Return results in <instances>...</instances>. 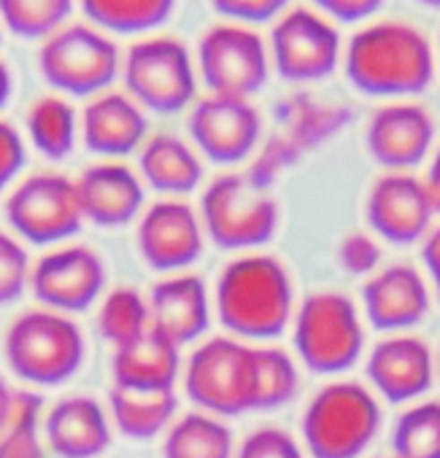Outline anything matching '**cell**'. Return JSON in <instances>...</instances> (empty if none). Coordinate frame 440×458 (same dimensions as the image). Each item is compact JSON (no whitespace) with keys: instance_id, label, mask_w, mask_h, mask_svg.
I'll return each instance as SVG.
<instances>
[{"instance_id":"cell-31","label":"cell","mask_w":440,"mask_h":458,"mask_svg":"<svg viewBox=\"0 0 440 458\" xmlns=\"http://www.w3.org/2000/svg\"><path fill=\"white\" fill-rule=\"evenodd\" d=\"M300 375L295 359L281 348H255V410H276L292 402Z\"/></svg>"},{"instance_id":"cell-29","label":"cell","mask_w":440,"mask_h":458,"mask_svg":"<svg viewBox=\"0 0 440 458\" xmlns=\"http://www.w3.org/2000/svg\"><path fill=\"white\" fill-rule=\"evenodd\" d=\"M30 143L47 159H65L76 146L79 119L73 106L63 95H44L28 108Z\"/></svg>"},{"instance_id":"cell-32","label":"cell","mask_w":440,"mask_h":458,"mask_svg":"<svg viewBox=\"0 0 440 458\" xmlns=\"http://www.w3.org/2000/svg\"><path fill=\"white\" fill-rule=\"evenodd\" d=\"M98 329L116 348L138 340L151 329L149 302L130 286L114 289L98 310Z\"/></svg>"},{"instance_id":"cell-47","label":"cell","mask_w":440,"mask_h":458,"mask_svg":"<svg viewBox=\"0 0 440 458\" xmlns=\"http://www.w3.org/2000/svg\"><path fill=\"white\" fill-rule=\"evenodd\" d=\"M0 44H4V30H0Z\"/></svg>"},{"instance_id":"cell-5","label":"cell","mask_w":440,"mask_h":458,"mask_svg":"<svg viewBox=\"0 0 440 458\" xmlns=\"http://www.w3.org/2000/svg\"><path fill=\"white\" fill-rule=\"evenodd\" d=\"M200 213L205 235L228 251L260 249L279 229L276 199L255 178L238 173H225L205 186Z\"/></svg>"},{"instance_id":"cell-8","label":"cell","mask_w":440,"mask_h":458,"mask_svg":"<svg viewBox=\"0 0 440 458\" xmlns=\"http://www.w3.org/2000/svg\"><path fill=\"white\" fill-rule=\"evenodd\" d=\"M300 361L319 372H346L362 356L365 329L354 302L338 292H316L303 300L292 324Z\"/></svg>"},{"instance_id":"cell-24","label":"cell","mask_w":440,"mask_h":458,"mask_svg":"<svg viewBox=\"0 0 440 458\" xmlns=\"http://www.w3.org/2000/svg\"><path fill=\"white\" fill-rule=\"evenodd\" d=\"M181 369L178 345L149 329L138 340L116 348L114 353V386L127 391H173Z\"/></svg>"},{"instance_id":"cell-17","label":"cell","mask_w":440,"mask_h":458,"mask_svg":"<svg viewBox=\"0 0 440 458\" xmlns=\"http://www.w3.org/2000/svg\"><path fill=\"white\" fill-rule=\"evenodd\" d=\"M205 229L197 213L181 199L154 202L138 224V251L160 273H178L200 259Z\"/></svg>"},{"instance_id":"cell-41","label":"cell","mask_w":440,"mask_h":458,"mask_svg":"<svg viewBox=\"0 0 440 458\" xmlns=\"http://www.w3.org/2000/svg\"><path fill=\"white\" fill-rule=\"evenodd\" d=\"M421 259H424V267H427L429 278L435 281V286H440V226L429 229L424 235Z\"/></svg>"},{"instance_id":"cell-49","label":"cell","mask_w":440,"mask_h":458,"mask_svg":"<svg viewBox=\"0 0 440 458\" xmlns=\"http://www.w3.org/2000/svg\"><path fill=\"white\" fill-rule=\"evenodd\" d=\"M437 49H440V41H437Z\"/></svg>"},{"instance_id":"cell-3","label":"cell","mask_w":440,"mask_h":458,"mask_svg":"<svg viewBox=\"0 0 440 458\" xmlns=\"http://www.w3.org/2000/svg\"><path fill=\"white\" fill-rule=\"evenodd\" d=\"M381 428V407L359 383H330L306 407L303 439L314 458H357Z\"/></svg>"},{"instance_id":"cell-6","label":"cell","mask_w":440,"mask_h":458,"mask_svg":"<svg viewBox=\"0 0 440 458\" xmlns=\"http://www.w3.org/2000/svg\"><path fill=\"white\" fill-rule=\"evenodd\" d=\"M39 73L63 95L95 98L108 92L122 73V55L108 33L90 22H73L41 41Z\"/></svg>"},{"instance_id":"cell-46","label":"cell","mask_w":440,"mask_h":458,"mask_svg":"<svg viewBox=\"0 0 440 458\" xmlns=\"http://www.w3.org/2000/svg\"><path fill=\"white\" fill-rule=\"evenodd\" d=\"M435 369H437V375H440V351H437V359H435Z\"/></svg>"},{"instance_id":"cell-20","label":"cell","mask_w":440,"mask_h":458,"mask_svg":"<svg viewBox=\"0 0 440 458\" xmlns=\"http://www.w3.org/2000/svg\"><path fill=\"white\" fill-rule=\"evenodd\" d=\"M82 138L92 154L125 157L146 143L149 119L127 92H100L84 108Z\"/></svg>"},{"instance_id":"cell-43","label":"cell","mask_w":440,"mask_h":458,"mask_svg":"<svg viewBox=\"0 0 440 458\" xmlns=\"http://www.w3.org/2000/svg\"><path fill=\"white\" fill-rule=\"evenodd\" d=\"M12 407H14V391L9 388V383L0 377V431H4L9 415H12Z\"/></svg>"},{"instance_id":"cell-33","label":"cell","mask_w":440,"mask_h":458,"mask_svg":"<svg viewBox=\"0 0 440 458\" xmlns=\"http://www.w3.org/2000/svg\"><path fill=\"white\" fill-rule=\"evenodd\" d=\"M394 458H440V402L408 407L392 431Z\"/></svg>"},{"instance_id":"cell-28","label":"cell","mask_w":440,"mask_h":458,"mask_svg":"<svg viewBox=\"0 0 440 458\" xmlns=\"http://www.w3.org/2000/svg\"><path fill=\"white\" fill-rule=\"evenodd\" d=\"M162 458H233V431L208 412H189L170 423Z\"/></svg>"},{"instance_id":"cell-37","label":"cell","mask_w":440,"mask_h":458,"mask_svg":"<svg viewBox=\"0 0 440 458\" xmlns=\"http://www.w3.org/2000/svg\"><path fill=\"white\" fill-rule=\"evenodd\" d=\"M236 458H303V447L284 428L265 426L241 442Z\"/></svg>"},{"instance_id":"cell-34","label":"cell","mask_w":440,"mask_h":458,"mask_svg":"<svg viewBox=\"0 0 440 458\" xmlns=\"http://www.w3.org/2000/svg\"><path fill=\"white\" fill-rule=\"evenodd\" d=\"M39 418L41 396L30 391L14 394L12 415L0 431V458H47L39 437Z\"/></svg>"},{"instance_id":"cell-23","label":"cell","mask_w":440,"mask_h":458,"mask_svg":"<svg viewBox=\"0 0 440 458\" xmlns=\"http://www.w3.org/2000/svg\"><path fill=\"white\" fill-rule=\"evenodd\" d=\"M47 439L60 458H98L111 445V426L92 396H65L47 415Z\"/></svg>"},{"instance_id":"cell-19","label":"cell","mask_w":440,"mask_h":458,"mask_svg":"<svg viewBox=\"0 0 440 458\" xmlns=\"http://www.w3.org/2000/svg\"><path fill=\"white\" fill-rule=\"evenodd\" d=\"M362 308L375 329L402 332L427 316L429 292L416 267L389 265L367 278L362 289Z\"/></svg>"},{"instance_id":"cell-36","label":"cell","mask_w":440,"mask_h":458,"mask_svg":"<svg viewBox=\"0 0 440 458\" xmlns=\"http://www.w3.org/2000/svg\"><path fill=\"white\" fill-rule=\"evenodd\" d=\"M216 14H222L228 22L236 25H263V22H276L287 9L289 0H208Z\"/></svg>"},{"instance_id":"cell-45","label":"cell","mask_w":440,"mask_h":458,"mask_svg":"<svg viewBox=\"0 0 440 458\" xmlns=\"http://www.w3.org/2000/svg\"><path fill=\"white\" fill-rule=\"evenodd\" d=\"M416 4H421L427 9H440V0H416Z\"/></svg>"},{"instance_id":"cell-7","label":"cell","mask_w":440,"mask_h":458,"mask_svg":"<svg viewBox=\"0 0 440 458\" xmlns=\"http://www.w3.org/2000/svg\"><path fill=\"white\" fill-rule=\"evenodd\" d=\"M127 95L154 114L184 111L197 92V68L176 36H143L122 57Z\"/></svg>"},{"instance_id":"cell-11","label":"cell","mask_w":440,"mask_h":458,"mask_svg":"<svg viewBox=\"0 0 440 458\" xmlns=\"http://www.w3.org/2000/svg\"><path fill=\"white\" fill-rule=\"evenodd\" d=\"M268 52L271 65L281 79L308 84L327 79L338 68L343 57V44L332 20H327L316 9L295 6L273 22Z\"/></svg>"},{"instance_id":"cell-4","label":"cell","mask_w":440,"mask_h":458,"mask_svg":"<svg viewBox=\"0 0 440 458\" xmlns=\"http://www.w3.org/2000/svg\"><path fill=\"white\" fill-rule=\"evenodd\" d=\"M82 329L57 310L41 308L22 313L6 335V361L28 383L60 386L84 364Z\"/></svg>"},{"instance_id":"cell-9","label":"cell","mask_w":440,"mask_h":458,"mask_svg":"<svg viewBox=\"0 0 440 458\" xmlns=\"http://www.w3.org/2000/svg\"><path fill=\"white\" fill-rule=\"evenodd\" d=\"M184 388L208 415H241L255 410V348L238 337L203 343L186 369Z\"/></svg>"},{"instance_id":"cell-42","label":"cell","mask_w":440,"mask_h":458,"mask_svg":"<svg viewBox=\"0 0 440 458\" xmlns=\"http://www.w3.org/2000/svg\"><path fill=\"white\" fill-rule=\"evenodd\" d=\"M424 186H427V191H429V199H432V205H435V213H440V143H437V148L432 151V159H429V167H427Z\"/></svg>"},{"instance_id":"cell-27","label":"cell","mask_w":440,"mask_h":458,"mask_svg":"<svg viewBox=\"0 0 440 458\" xmlns=\"http://www.w3.org/2000/svg\"><path fill=\"white\" fill-rule=\"evenodd\" d=\"M79 6L103 33L143 36L170 20L176 0H79Z\"/></svg>"},{"instance_id":"cell-35","label":"cell","mask_w":440,"mask_h":458,"mask_svg":"<svg viewBox=\"0 0 440 458\" xmlns=\"http://www.w3.org/2000/svg\"><path fill=\"white\" fill-rule=\"evenodd\" d=\"M30 259L22 243L6 233H0V308L12 305L22 297L30 284Z\"/></svg>"},{"instance_id":"cell-18","label":"cell","mask_w":440,"mask_h":458,"mask_svg":"<svg viewBox=\"0 0 440 458\" xmlns=\"http://www.w3.org/2000/svg\"><path fill=\"white\" fill-rule=\"evenodd\" d=\"M435 356L418 337L394 335L378 343L367 356V377L378 396L405 404L429 391L435 380Z\"/></svg>"},{"instance_id":"cell-15","label":"cell","mask_w":440,"mask_h":458,"mask_svg":"<svg viewBox=\"0 0 440 458\" xmlns=\"http://www.w3.org/2000/svg\"><path fill=\"white\" fill-rule=\"evenodd\" d=\"M30 286L44 308L57 313H79L103 294L106 267L92 249L63 246L33 267Z\"/></svg>"},{"instance_id":"cell-39","label":"cell","mask_w":440,"mask_h":458,"mask_svg":"<svg viewBox=\"0 0 440 458\" xmlns=\"http://www.w3.org/2000/svg\"><path fill=\"white\" fill-rule=\"evenodd\" d=\"M25 140L14 124L0 119V191H4L25 167Z\"/></svg>"},{"instance_id":"cell-30","label":"cell","mask_w":440,"mask_h":458,"mask_svg":"<svg viewBox=\"0 0 440 458\" xmlns=\"http://www.w3.org/2000/svg\"><path fill=\"white\" fill-rule=\"evenodd\" d=\"M76 0H0V25L22 41H47L68 25Z\"/></svg>"},{"instance_id":"cell-12","label":"cell","mask_w":440,"mask_h":458,"mask_svg":"<svg viewBox=\"0 0 440 458\" xmlns=\"http://www.w3.org/2000/svg\"><path fill=\"white\" fill-rule=\"evenodd\" d=\"M6 218L20 238L36 246L73 238L84 224L76 181L60 173L25 178L6 199Z\"/></svg>"},{"instance_id":"cell-13","label":"cell","mask_w":440,"mask_h":458,"mask_svg":"<svg viewBox=\"0 0 440 458\" xmlns=\"http://www.w3.org/2000/svg\"><path fill=\"white\" fill-rule=\"evenodd\" d=\"M186 130L197 151L205 154L211 162L236 165L257 148L263 119L249 100L205 95L192 106Z\"/></svg>"},{"instance_id":"cell-26","label":"cell","mask_w":440,"mask_h":458,"mask_svg":"<svg viewBox=\"0 0 440 458\" xmlns=\"http://www.w3.org/2000/svg\"><path fill=\"white\" fill-rule=\"evenodd\" d=\"M111 418L116 428L130 439H151L170 428L176 415L173 391H127L116 388L108 396Z\"/></svg>"},{"instance_id":"cell-48","label":"cell","mask_w":440,"mask_h":458,"mask_svg":"<svg viewBox=\"0 0 440 458\" xmlns=\"http://www.w3.org/2000/svg\"><path fill=\"white\" fill-rule=\"evenodd\" d=\"M435 289H437V300H440V286H435Z\"/></svg>"},{"instance_id":"cell-10","label":"cell","mask_w":440,"mask_h":458,"mask_svg":"<svg viewBox=\"0 0 440 458\" xmlns=\"http://www.w3.org/2000/svg\"><path fill=\"white\" fill-rule=\"evenodd\" d=\"M197 73L208 95L249 100L271 76L268 44L246 25H211L197 41Z\"/></svg>"},{"instance_id":"cell-38","label":"cell","mask_w":440,"mask_h":458,"mask_svg":"<svg viewBox=\"0 0 440 458\" xmlns=\"http://www.w3.org/2000/svg\"><path fill=\"white\" fill-rule=\"evenodd\" d=\"M338 259H341L343 270L351 276H373L381 262V246L375 243L373 235L351 233L343 238V243L338 249Z\"/></svg>"},{"instance_id":"cell-44","label":"cell","mask_w":440,"mask_h":458,"mask_svg":"<svg viewBox=\"0 0 440 458\" xmlns=\"http://www.w3.org/2000/svg\"><path fill=\"white\" fill-rule=\"evenodd\" d=\"M12 92H14V76H12V68L0 60V108H4L9 100H12Z\"/></svg>"},{"instance_id":"cell-40","label":"cell","mask_w":440,"mask_h":458,"mask_svg":"<svg viewBox=\"0 0 440 458\" xmlns=\"http://www.w3.org/2000/svg\"><path fill=\"white\" fill-rule=\"evenodd\" d=\"M311 4L319 14H324L332 22L354 25L370 20L384 6V0H311Z\"/></svg>"},{"instance_id":"cell-16","label":"cell","mask_w":440,"mask_h":458,"mask_svg":"<svg viewBox=\"0 0 440 458\" xmlns=\"http://www.w3.org/2000/svg\"><path fill=\"white\" fill-rule=\"evenodd\" d=\"M365 143L381 167L389 173H408L429 157L435 143V119L418 103H386L373 111Z\"/></svg>"},{"instance_id":"cell-22","label":"cell","mask_w":440,"mask_h":458,"mask_svg":"<svg viewBox=\"0 0 440 458\" xmlns=\"http://www.w3.org/2000/svg\"><path fill=\"white\" fill-rule=\"evenodd\" d=\"M151 329L168 337L173 345L194 343L211 321V300L203 278L170 276L151 289L149 297Z\"/></svg>"},{"instance_id":"cell-21","label":"cell","mask_w":440,"mask_h":458,"mask_svg":"<svg viewBox=\"0 0 440 458\" xmlns=\"http://www.w3.org/2000/svg\"><path fill=\"white\" fill-rule=\"evenodd\" d=\"M79 205L84 221L95 226H125L143 208V183L141 178L116 162H100L82 173L76 181Z\"/></svg>"},{"instance_id":"cell-14","label":"cell","mask_w":440,"mask_h":458,"mask_svg":"<svg viewBox=\"0 0 440 458\" xmlns=\"http://www.w3.org/2000/svg\"><path fill=\"white\" fill-rule=\"evenodd\" d=\"M365 213L375 238L394 246H410L429 233L435 205L421 178L410 173H386L370 186Z\"/></svg>"},{"instance_id":"cell-25","label":"cell","mask_w":440,"mask_h":458,"mask_svg":"<svg viewBox=\"0 0 440 458\" xmlns=\"http://www.w3.org/2000/svg\"><path fill=\"white\" fill-rule=\"evenodd\" d=\"M141 178L162 194H189L203 181V162L189 143L170 132L146 138L141 146Z\"/></svg>"},{"instance_id":"cell-2","label":"cell","mask_w":440,"mask_h":458,"mask_svg":"<svg viewBox=\"0 0 440 458\" xmlns=\"http://www.w3.org/2000/svg\"><path fill=\"white\" fill-rule=\"evenodd\" d=\"M295 292L289 270L265 254L230 262L216 281V313L236 337L268 340L292 318Z\"/></svg>"},{"instance_id":"cell-1","label":"cell","mask_w":440,"mask_h":458,"mask_svg":"<svg viewBox=\"0 0 440 458\" xmlns=\"http://www.w3.org/2000/svg\"><path fill=\"white\" fill-rule=\"evenodd\" d=\"M343 68L365 95L410 98L424 92L435 79V52L418 28L397 20H381L359 28L346 49Z\"/></svg>"}]
</instances>
